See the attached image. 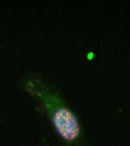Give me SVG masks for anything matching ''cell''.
Instances as JSON below:
<instances>
[{
	"mask_svg": "<svg viewBox=\"0 0 130 146\" xmlns=\"http://www.w3.org/2000/svg\"><path fill=\"white\" fill-rule=\"evenodd\" d=\"M24 88L41 103L60 138L67 143H77L81 135L79 120L56 92L38 78L28 79Z\"/></svg>",
	"mask_w": 130,
	"mask_h": 146,
	"instance_id": "obj_1",
	"label": "cell"
}]
</instances>
